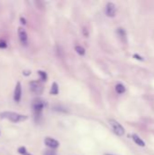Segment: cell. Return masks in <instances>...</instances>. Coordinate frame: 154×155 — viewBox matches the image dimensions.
I'll return each mask as SVG.
<instances>
[{"instance_id":"1","label":"cell","mask_w":154,"mask_h":155,"mask_svg":"<svg viewBox=\"0 0 154 155\" xmlns=\"http://www.w3.org/2000/svg\"><path fill=\"white\" fill-rule=\"evenodd\" d=\"M0 118L9 120L10 122H13V123H20L26 120L27 116L24 115V114L15 113V112H2L0 113Z\"/></svg>"},{"instance_id":"2","label":"cell","mask_w":154,"mask_h":155,"mask_svg":"<svg viewBox=\"0 0 154 155\" xmlns=\"http://www.w3.org/2000/svg\"><path fill=\"white\" fill-rule=\"evenodd\" d=\"M32 106H33V111H34V113H35V115L36 117H39L42 114L43 109L45 106V103L41 99H36L34 101Z\"/></svg>"},{"instance_id":"3","label":"cell","mask_w":154,"mask_h":155,"mask_svg":"<svg viewBox=\"0 0 154 155\" xmlns=\"http://www.w3.org/2000/svg\"><path fill=\"white\" fill-rule=\"evenodd\" d=\"M109 123H110V125H111V127L112 128L113 131H114V133H115L117 135L122 136V135L124 134V133H125L124 128L122 127L121 123H119L117 122V121H115V120H110V121H109Z\"/></svg>"},{"instance_id":"4","label":"cell","mask_w":154,"mask_h":155,"mask_svg":"<svg viewBox=\"0 0 154 155\" xmlns=\"http://www.w3.org/2000/svg\"><path fill=\"white\" fill-rule=\"evenodd\" d=\"M30 89L34 94H41L44 91V87L42 84L38 81H32L30 82Z\"/></svg>"},{"instance_id":"5","label":"cell","mask_w":154,"mask_h":155,"mask_svg":"<svg viewBox=\"0 0 154 155\" xmlns=\"http://www.w3.org/2000/svg\"><path fill=\"white\" fill-rule=\"evenodd\" d=\"M17 34H18V38H19L20 43L23 45H27V44H28V36H27L26 31L23 27H18Z\"/></svg>"},{"instance_id":"6","label":"cell","mask_w":154,"mask_h":155,"mask_svg":"<svg viewBox=\"0 0 154 155\" xmlns=\"http://www.w3.org/2000/svg\"><path fill=\"white\" fill-rule=\"evenodd\" d=\"M21 98H22V86H21V83L17 82L14 92V100L16 102H19L21 101Z\"/></svg>"},{"instance_id":"7","label":"cell","mask_w":154,"mask_h":155,"mask_svg":"<svg viewBox=\"0 0 154 155\" xmlns=\"http://www.w3.org/2000/svg\"><path fill=\"white\" fill-rule=\"evenodd\" d=\"M106 15L109 17H114L116 15V5L112 3L109 2L106 5Z\"/></svg>"},{"instance_id":"8","label":"cell","mask_w":154,"mask_h":155,"mask_svg":"<svg viewBox=\"0 0 154 155\" xmlns=\"http://www.w3.org/2000/svg\"><path fill=\"white\" fill-rule=\"evenodd\" d=\"M44 144L51 149H56L59 147V142L55 139H53V138L46 137L44 139Z\"/></svg>"},{"instance_id":"9","label":"cell","mask_w":154,"mask_h":155,"mask_svg":"<svg viewBox=\"0 0 154 155\" xmlns=\"http://www.w3.org/2000/svg\"><path fill=\"white\" fill-rule=\"evenodd\" d=\"M132 140L134 141V142L136 143V144H138V145L141 146V147H144V146H145L144 142L142 141L137 134H132Z\"/></svg>"},{"instance_id":"10","label":"cell","mask_w":154,"mask_h":155,"mask_svg":"<svg viewBox=\"0 0 154 155\" xmlns=\"http://www.w3.org/2000/svg\"><path fill=\"white\" fill-rule=\"evenodd\" d=\"M59 93V87H58V84L56 83H53L52 84V87H51V91H50V94H53V95H56L58 94Z\"/></svg>"},{"instance_id":"11","label":"cell","mask_w":154,"mask_h":155,"mask_svg":"<svg viewBox=\"0 0 154 155\" xmlns=\"http://www.w3.org/2000/svg\"><path fill=\"white\" fill-rule=\"evenodd\" d=\"M115 90H116V92H117L119 94H122L124 93L125 91H126V88H125V86H124L123 84H116V86H115Z\"/></svg>"},{"instance_id":"12","label":"cell","mask_w":154,"mask_h":155,"mask_svg":"<svg viewBox=\"0 0 154 155\" xmlns=\"http://www.w3.org/2000/svg\"><path fill=\"white\" fill-rule=\"evenodd\" d=\"M75 51L76 53L80 55H85V50L83 46H81V45H76L75 46Z\"/></svg>"},{"instance_id":"13","label":"cell","mask_w":154,"mask_h":155,"mask_svg":"<svg viewBox=\"0 0 154 155\" xmlns=\"http://www.w3.org/2000/svg\"><path fill=\"white\" fill-rule=\"evenodd\" d=\"M17 152H18L21 155H32L30 152H27V150L26 149V147H24V146H22V147L18 148Z\"/></svg>"},{"instance_id":"14","label":"cell","mask_w":154,"mask_h":155,"mask_svg":"<svg viewBox=\"0 0 154 155\" xmlns=\"http://www.w3.org/2000/svg\"><path fill=\"white\" fill-rule=\"evenodd\" d=\"M38 74H39V76H40V79L42 80V81H46L47 80V74L44 71H38Z\"/></svg>"},{"instance_id":"15","label":"cell","mask_w":154,"mask_h":155,"mask_svg":"<svg viewBox=\"0 0 154 155\" xmlns=\"http://www.w3.org/2000/svg\"><path fill=\"white\" fill-rule=\"evenodd\" d=\"M117 33H118V34H119V36H121V37H124V39L126 38V34H125V31L122 29V28H119Z\"/></svg>"},{"instance_id":"16","label":"cell","mask_w":154,"mask_h":155,"mask_svg":"<svg viewBox=\"0 0 154 155\" xmlns=\"http://www.w3.org/2000/svg\"><path fill=\"white\" fill-rule=\"evenodd\" d=\"M7 47V42L4 41V40H0V49H5Z\"/></svg>"},{"instance_id":"17","label":"cell","mask_w":154,"mask_h":155,"mask_svg":"<svg viewBox=\"0 0 154 155\" xmlns=\"http://www.w3.org/2000/svg\"><path fill=\"white\" fill-rule=\"evenodd\" d=\"M44 155H56V152L54 151H53L52 149L51 150H46L44 152Z\"/></svg>"},{"instance_id":"18","label":"cell","mask_w":154,"mask_h":155,"mask_svg":"<svg viewBox=\"0 0 154 155\" xmlns=\"http://www.w3.org/2000/svg\"><path fill=\"white\" fill-rule=\"evenodd\" d=\"M134 57H137L136 59H140V60H142V58H141V56H138L137 55H134Z\"/></svg>"},{"instance_id":"19","label":"cell","mask_w":154,"mask_h":155,"mask_svg":"<svg viewBox=\"0 0 154 155\" xmlns=\"http://www.w3.org/2000/svg\"><path fill=\"white\" fill-rule=\"evenodd\" d=\"M21 21H22V24L26 25V20H25L24 18H23V17H22V18H21Z\"/></svg>"},{"instance_id":"20","label":"cell","mask_w":154,"mask_h":155,"mask_svg":"<svg viewBox=\"0 0 154 155\" xmlns=\"http://www.w3.org/2000/svg\"><path fill=\"white\" fill-rule=\"evenodd\" d=\"M104 155H113V154H108V153H107V154H104Z\"/></svg>"}]
</instances>
